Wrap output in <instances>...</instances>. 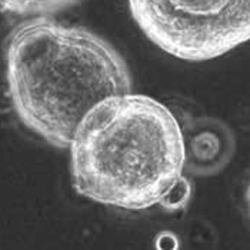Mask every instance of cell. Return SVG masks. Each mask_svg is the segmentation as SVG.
<instances>
[{
  "mask_svg": "<svg viewBox=\"0 0 250 250\" xmlns=\"http://www.w3.org/2000/svg\"><path fill=\"white\" fill-rule=\"evenodd\" d=\"M7 96L21 125L69 149L83 119L102 102L132 93L125 58L97 33L52 16L27 18L6 39Z\"/></svg>",
  "mask_w": 250,
  "mask_h": 250,
  "instance_id": "cell-1",
  "label": "cell"
},
{
  "mask_svg": "<svg viewBox=\"0 0 250 250\" xmlns=\"http://www.w3.org/2000/svg\"><path fill=\"white\" fill-rule=\"evenodd\" d=\"M77 194L109 208L162 206L185 180L183 127L147 95L112 97L83 119L69 146Z\"/></svg>",
  "mask_w": 250,
  "mask_h": 250,
  "instance_id": "cell-2",
  "label": "cell"
},
{
  "mask_svg": "<svg viewBox=\"0 0 250 250\" xmlns=\"http://www.w3.org/2000/svg\"><path fill=\"white\" fill-rule=\"evenodd\" d=\"M154 46L186 62L220 58L250 40V0H127Z\"/></svg>",
  "mask_w": 250,
  "mask_h": 250,
  "instance_id": "cell-3",
  "label": "cell"
},
{
  "mask_svg": "<svg viewBox=\"0 0 250 250\" xmlns=\"http://www.w3.org/2000/svg\"><path fill=\"white\" fill-rule=\"evenodd\" d=\"M186 172L197 177L220 173L234 154V136L220 120L202 117L183 127Z\"/></svg>",
  "mask_w": 250,
  "mask_h": 250,
  "instance_id": "cell-4",
  "label": "cell"
},
{
  "mask_svg": "<svg viewBox=\"0 0 250 250\" xmlns=\"http://www.w3.org/2000/svg\"><path fill=\"white\" fill-rule=\"evenodd\" d=\"M82 0H0V12L20 18L53 16Z\"/></svg>",
  "mask_w": 250,
  "mask_h": 250,
  "instance_id": "cell-5",
  "label": "cell"
},
{
  "mask_svg": "<svg viewBox=\"0 0 250 250\" xmlns=\"http://www.w3.org/2000/svg\"><path fill=\"white\" fill-rule=\"evenodd\" d=\"M245 200H246V208H248V213L250 217V180L248 183V188H246V193H245Z\"/></svg>",
  "mask_w": 250,
  "mask_h": 250,
  "instance_id": "cell-6",
  "label": "cell"
}]
</instances>
